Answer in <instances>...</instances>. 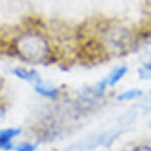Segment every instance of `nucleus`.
<instances>
[{
	"label": "nucleus",
	"mask_w": 151,
	"mask_h": 151,
	"mask_svg": "<svg viewBox=\"0 0 151 151\" xmlns=\"http://www.w3.org/2000/svg\"><path fill=\"white\" fill-rule=\"evenodd\" d=\"M94 30L95 36L102 41L110 58L130 54L140 46L138 28H133L127 23L107 20L100 22L97 27H94Z\"/></svg>",
	"instance_id": "obj_1"
},
{
	"label": "nucleus",
	"mask_w": 151,
	"mask_h": 151,
	"mask_svg": "<svg viewBox=\"0 0 151 151\" xmlns=\"http://www.w3.org/2000/svg\"><path fill=\"white\" fill-rule=\"evenodd\" d=\"M13 53L30 64H48L53 48L48 36L38 30H25L12 40Z\"/></svg>",
	"instance_id": "obj_2"
},
{
	"label": "nucleus",
	"mask_w": 151,
	"mask_h": 151,
	"mask_svg": "<svg viewBox=\"0 0 151 151\" xmlns=\"http://www.w3.org/2000/svg\"><path fill=\"white\" fill-rule=\"evenodd\" d=\"M120 132H102V133H95V135L87 136L86 140L81 143V150L82 151H92L99 146H109L115 138L118 136Z\"/></svg>",
	"instance_id": "obj_3"
},
{
	"label": "nucleus",
	"mask_w": 151,
	"mask_h": 151,
	"mask_svg": "<svg viewBox=\"0 0 151 151\" xmlns=\"http://www.w3.org/2000/svg\"><path fill=\"white\" fill-rule=\"evenodd\" d=\"M33 89H35V92H36L38 95L46 97V99H58L61 95L59 87L53 86V84H49V82H45L43 79L36 81V82L33 84Z\"/></svg>",
	"instance_id": "obj_4"
},
{
	"label": "nucleus",
	"mask_w": 151,
	"mask_h": 151,
	"mask_svg": "<svg viewBox=\"0 0 151 151\" xmlns=\"http://www.w3.org/2000/svg\"><path fill=\"white\" fill-rule=\"evenodd\" d=\"M22 135V130L20 128H4L0 130V150L5 151H12L15 150V145H13V138Z\"/></svg>",
	"instance_id": "obj_5"
},
{
	"label": "nucleus",
	"mask_w": 151,
	"mask_h": 151,
	"mask_svg": "<svg viewBox=\"0 0 151 151\" xmlns=\"http://www.w3.org/2000/svg\"><path fill=\"white\" fill-rule=\"evenodd\" d=\"M12 72L18 77V79L22 81H27V82H36V81L41 79V76H40V72L36 71L35 68H13L12 69Z\"/></svg>",
	"instance_id": "obj_6"
},
{
	"label": "nucleus",
	"mask_w": 151,
	"mask_h": 151,
	"mask_svg": "<svg viewBox=\"0 0 151 151\" xmlns=\"http://www.w3.org/2000/svg\"><path fill=\"white\" fill-rule=\"evenodd\" d=\"M127 72H128V68H127V66H117V68H113L112 71H110V74L105 77V79H107V86H109V87L117 86V84L125 77Z\"/></svg>",
	"instance_id": "obj_7"
},
{
	"label": "nucleus",
	"mask_w": 151,
	"mask_h": 151,
	"mask_svg": "<svg viewBox=\"0 0 151 151\" xmlns=\"http://www.w3.org/2000/svg\"><path fill=\"white\" fill-rule=\"evenodd\" d=\"M140 97H143V91L141 89H130V91L120 92L117 95L118 102H130V100H138Z\"/></svg>",
	"instance_id": "obj_8"
},
{
	"label": "nucleus",
	"mask_w": 151,
	"mask_h": 151,
	"mask_svg": "<svg viewBox=\"0 0 151 151\" xmlns=\"http://www.w3.org/2000/svg\"><path fill=\"white\" fill-rule=\"evenodd\" d=\"M128 151H151V141H140L133 145Z\"/></svg>",
	"instance_id": "obj_9"
},
{
	"label": "nucleus",
	"mask_w": 151,
	"mask_h": 151,
	"mask_svg": "<svg viewBox=\"0 0 151 151\" xmlns=\"http://www.w3.org/2000/svg\"><path fill=\"white\" fill-rule=\"evenodd\" d=\"M15 151H36V145L28 143V141H23V143L15 145Z\"/></svg>",
	"instance_id": "obj_10"
},
{
	"label": "nucleus",
	"mask_w": 151,
	"mask_h": 151,
	"mask_svg": "<svg viewBox=\"0 0 151 151\" xmlns=\"http://www.w3.org/2000/svg\"><path fill=\"white\" fill-rule=\"evenodd\" d=\"M138 76H140V79L148 81V79H151V71H150V69H146L145 66H141V68L138 69Z\"/></svg>",
	"instance_id": "obj_11"
},
{
	"label": "nucleus",
	"mask_w": 151,
	"mask_h": 151,
	"mask_svg": "<svg viewBox=\"0 0 151 151\" xmlns=\"http://www.w3.org/2000/svg\"><path fill=\"white\" fill-rule=\"evenodd\" d=\"M4 117H5V107L0 105V122L4 120Z\"/></svg>",
	"instance_id": "obj_12"
},
{
	"label": "nucleus",
	"mask_w": 151,
	"mask_h": 151,
	"mask_svg": "<svg viewBox=\"0 0 151 151\" xmlns=\"http://www.w3.org/2000/svg\"><path fill=\"white\" fill-rule=\"evenodd\" d=\"M143 66H145V68H146V69H150V71H151V59L148 61V63H145Z\"/></svg>",
	"instance_id": "obj_13"
}]
</instances>
